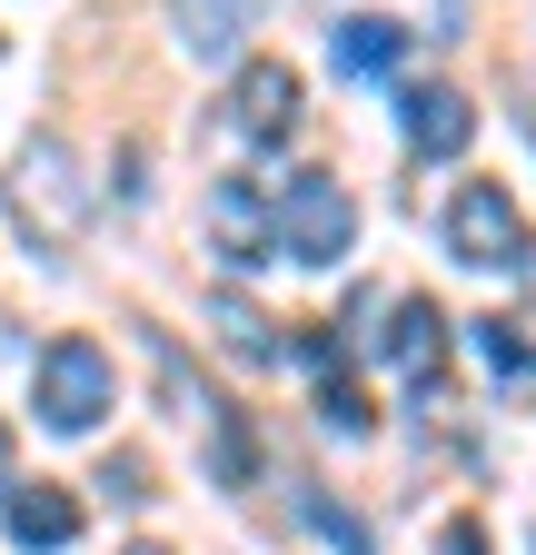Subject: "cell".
Wrapping results in <instances>:
<instances>
[{"instance_id":"obj_1","label":"cell","mask_w":536,"mask_h":555,"mask_svg":"<svg viewBox=\"0 0 536 555\" xmlns=\"http://www.w3.org/2000/svg\"><path fill=\"white\" fill-rule=\"evenodd\" d=\"M11 208H21V219H30V238L40 248H71L80 229H90V169L71 159V139H21V159H11Z\"/></svg>"},{"instance_id":"obj_2","label":"cell","mask_w":536,"mask_h":555,"mask_svg":"<svg viewBox=\"0 0 536 555\" xmlns=\"http://www.w3.org/2000/svg\"><path fill=\"white\" fill-rule=\"evenodd\" d=\"M110 397H119V377H110V347H100V337H50V347H40L30 406H40L50 437H90L100 416H110Z\"/></svg>"},{"instance_id":"obj_3","label":"cell","mask_w":536,"mask_h":555,"mask_svg":"<svg viewBox=\"0 0 536 555\" xmlns=\"http://www.w3.org/2000/svg\"><path fill=\"white\" fill-rule=\"evenodd\" d=\"M268 208H279V248H289L298 268H339V258L358 248V198L328 179V169H289Z\"/></svg>"},{"instance_id":"obj_4","label":"cell","mask_w":536,"mask_h":555,"mask_svg":"<svg viewBox=\"0 0 536 555\" xmlns=\"http://www.w3.org/2000/svg\"><path fill=\"white\" fill-rule=\"evenodd\" d=\"M447 248H457L467 268H516V258H526V219H516V198H507L497 179H467V189L447 198Z\"/></svg>"},{"instance_id":"obj_5","label":"cell","mask_w":536,"mask_h":555,"mask_svg":"<svg viewBox=\"0 0 536 555\" xmlns=\"http://www.w3.org/2000/svg\"><path fill=\"white\" fill-rule=\"evenodd\" d=\"M397 119H408L418 159H457L467 139H477V109H467V90H447V80H408L397 90Z\"/></svg>"},{"instance_id":"obj_6","label":"cell","mask_w":536,"mask_h":555,"mask_svg":"<svg viewBox=\"0 0 536 555\" xmlns=\"http://www.w3.org/2000/svg\"><path fill=\"white\" fill-rule=\"evenodd\" d=\"M0 526H11L21 555H60V545H80V496L71 486H11V506H0Z\"/></svg>"},{"instance_id":"obj_7","label":"cell","mask_w":536,"mask_h":555,"mask_svg":"<svg viewBox=\"0 0 536 555\" xmlns=\"http://www.w3.org/2000/svg\"><path fill=\"white\" fill-rule=\"evenodd\" d=\"M378 347L418 377V406H427V397H437V358H447V308H437V298H397V318L378 327Z\"/></svg>"},{"instance_id":"obj_8","label":"cell","mask_w":536,"mask_h":555,"mask_svg":"<svg viewBox=\"0 0 536 555\" xmlns=\"http://www.w3.org/2000/svg\"><path fill=\"white\" fill-rule=\"evenodd\" d=\"M229 129L239 139H289L298 129V69H239V90H229Z\"/></svg>"},{"instance_id":"obj_9","label":"cell","mask_w":536,"mask_h":555,"mask_svg":"<svg viewBox=\"0 0 536 555\" xmlns=\"http://www.w3.org/2000/svg\"><path fill=\"white\" fill-rule=\"evenodd\" d=\"M209 229H219V248H229L239 268H258L268 248H279V208H268L258 179H229V189L209 198Z\"/></svg>"},{"instance_id":"obj_10","label":"cell","mask_w":536,"mask_h":555,"mask_svg":"<svg viewBox=\"0 0 536 555\" xmlns=\"http://www.w3.org/2000/svg\"><path fill=\"white\" fill-rule=\"evenodd\" d=\"M328 60H339V80H387L397 60H408V21H387V11H358L328 30Z\"/></svg>"},{"instance_id":"obj_11","label":"cell","mask_w":536,"mask_h":555,"mask_svg":"<svg viewBox=\"0 0 536 555\" xmlns=\"http://www.w3.org/2000/svg\"><path fill=\"white\" fill-rule=\"evenodd\" d=\"M169 11H179L189 60H229V50L248 40V0H169Z\"/></svg>"},{"instance_id":"obj_12","label":"cell","mask_w":536,"mask_h":555,"mask_svg":"<svg viewBox=\"0 0 536 555\" xmlns=\"http://www.w3.org/2000/svg\"><path fill=\"white\" fill-rule=\"evenodd\" d=\"M477 347H487L497 377H536V337H526L516 318H477Z\"/></svg>"},{"instance_id":"obj_13","label":"cell","mask_w":536,"mask_h":555,"mask_svg":"<svg viewBox=\"0 0 536 555\" xmlns=\"http://www.w3.org/2000/svg\"><path fill=\"white\" fill-rule=\"evenodd\" d=\"M318 416H328L339 437H368V397H358L348 377H328V387H318Z\"/></svg>"},{"instance_id":"obj_14","label":"cell","mask_w":536,"mask_h":555,"mask_svg":"<svg viewBox=\"0 0 536 555\" xmlns=\"http://www.w3.org/2000/svg\"><path fill=\"white\" fill-rule=\"evenodd\" d=\"M308 516H318V535L339 545V555H378V545H368V526H358L348 506H328V496H308Z\"/></svg>"},{"instance_id":"obj_15","label":"cell","mask_w":536,"mask_h":555,"mask_svg":"<svg viewBox=\"0 0 536 555\" xmlns=\"http://www.w3.org/2000/svg\"><path fill=\"white\" fill-rule=\"evenodd\" d=\"M219 327H229L239 358H268V327H258V308H248V298H219Z\"/></svg>"},{"instance_id":"obj_16","label":"cell","mask_w":536,"mask_h":555,"mask_svg":"<svg viewBox=\"0 0 536 555\" xmlns=\"http://www.w3.org/2000/svg\"><path fill=\"white\" fill-rule=\"evenodd\" d=\"M100 486H110L119 506H140V496H150V466H140V456H110V466H100Z\"/></svg>"},{"instance_id":"obj_17","label":"cell","mask_w":536,"mask_h":555,"mask_svg":"<svg viewBox=\"0 0 536 555\" xmlns=\"http://www.w3.org/2000/svg\"><path fill=\"white\" fill-rule=\"evenodd\" d=\"M447 555H487V535H477V526L457 516V526H447Z\"/></svg>"},{"instance_id":"obj_18","label":"cell","mask_w":536,"mask_h":555,"mask_svg":"<svg viewBox=\"0 0 536 555\" xmlns=\"http://www.w3.org/2000/svg\"><path fill=\"white\" fill-rule=\"evenodd\" d=\"M0 486H11V427H0Z\"/></svg>"},{"instance_id":"obj_19","label":"cell","mask_w":536,"mask_h":555,"mask_svg":"<svg viewBox=\"0 0 536 555\" xmlns=\"http://www.w3.org/2000/svg\"><path fill=\"white\" fill-rule=\"evenodd\" d=\"M516 109H526V129H536V80H526V100H516Z\"/></svg>"},{"instance_id":"obj_20","label":"cell","mask_w":536,"mask_h":555,"mask_svg":"<svg viewBox=\"0 0 536 555\" xmlns=\"http://www.w3.org/2000/svg\"><path fill=\"white\" fill-rule=\"evenodd\" d=\"M129 555H159V545H129Z\"/></svg>"}]
</instances>
